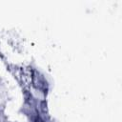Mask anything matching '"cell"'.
I'll return each mask as SVG.
<instances>
[{"label": "cell", "instance_id": "6da1fadb", "mask_svg": "<svg viewBox=\"0 0 122 122\" xmlns=\"http://www.w3.org/2000/svg\"><path fill=\"white\" fill-rule=\"evenodd\" d=\"M31 85L33 88V92L41 97H45L49 92L50 84L44 73L38 70H32L30 73Z\"/></svg>", "mask_w": 122, "mask_h": 122}]
</instances>
